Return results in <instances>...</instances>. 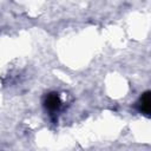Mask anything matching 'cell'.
<instances>
[{"mask_svg": "<svg viewBox=\"0 0 151 151\" xmlns=\"http://www.w3.org/2000/svg\"><path fill=\"white\" fill-rule=\"evenodd\" d=\"M44 107L46 111L50 112V114H55L60 111L63 106V101L57 92H50L44 98Z\"/></svg>", "mask_w": 151, "mask_h": 151, "instance_id": "6da1fadb", "label": "cell"}, {"mask_svg": "<svg viewBox=\"0 0 151 151\" xmlns=\"http://www.w3.org/2000/svg\"><path fill=\"white\" fill-rule=\"evenodd\" d=\"M137 107H138V111L149 117L150 116V112H151V99H150V91H145L142 93V96L139 97L138 101H137Z\"/></svg>", "mask_w": 151, "mask_h": 151, "instance_id": "7a4b0ae2", "label": "cell"}]
</instances>
